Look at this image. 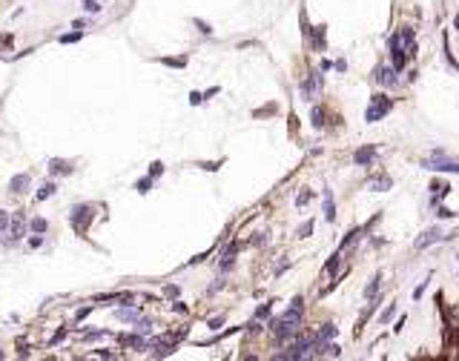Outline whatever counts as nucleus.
Masks as SVG:
<instances>
[{
	"label": "nucleus",
	"mask_w": 459,
	"mask_h": 361,
	"mask_svg": "<svg viewBox=\"0 0 459 361\" xmlns=\"http://www.w3.org/2000/svg\"><path fill=\"white\" fill-rule=\"evenodd\" d=\"M152 184H155V178H152V175H144V178H138V181H135V192H138V195H150Z\"/></svg>",
	"instance_id": "nucleus-24"
},
{
	"label": "nucleus",
	"mask_w": 459,
	"mask_h": 361,
	"mask_svg": "<svg viewBox=\"0 0 459 361\" xmlns=\"http://www.w3.org/2000/svg\"><path fill=\"white\" fill-rule=\"evenodd\" d=\"M69 330H72V327H61V330H58V333H55L52 338H49V347H58V344H61L63 338H66V335H69Z\"/></svg>",
	"instance_id": "nucleus-30"
},
{
	"label": "nucleus",
	"mask_w": 459,
	"mask_h": 361,
	"mask_svg": "<svg viewBox=\"0 0 459 361\" xmlns=\"http://www.w3.org/2000/svg\"><path fill=\"white\" fill-rule=\"evenodd\" d=\"M115 318H118V321H124V324H135V321L141 318V307H135V304L118 307V310H115Z\"/></svg>",
	"instance_id": "nucleus-14"
},
{
	"label": "nucleus",
	"mask_w": 459,
	"mask_h": 361,
	"mask_svg": "<svg viewBox=\"0 0 459 361\" xmlns=\"http://www.w3.org/2000/svg\"><path fill=\"white\" fill-rule=\"evenodd\" d=\"M118 344H121L124 350H147V347H150V341H147L138 330H135V333H118Z\"/></svg>",
	"instance_id": "nucleus-6"
},
{
	"label": "nucleus",
	"mask_w": 459,
	"mask_h": 361,
	"mask_svg": "<svg viewBox=\"0 0 459 361\" xmlns=\"http://www.w3.org/2000/svg\"><path fill=\"white\" fill-rule=\"evenodd\" d=\"M29 186H32V175L29 172H20V175H12L9 181V192L12 195H26Z\"/></svg>",
	"instance_id": "nucleus-12"
},
{
	"label": "nucleus",
	"mask_w": 459,
	"mask_h": 361,
	"mask_svg": "<svg viewBox=\"0 0 459 361\" xmlns=\"http://www.w3.org/2000/svg\"><path fill=\"white\" fill-rule=\"evenodd\" d=\"M339 267H342V249H336L333 255L327 258L325 261V267H322V270H325V275H333V278H339Z\"/></svg>",
	"instance_id": "nucleus-16"
},
{
	"label": "nucleus",
	"mask_w": 459,
	"mask_h": 361,
	"mask_svg": "<svg viewBox=\"0 0 459 361\" xmlns=\"http://www.w3.org/2000/svg\"><path fill=\"white\" fill-rule=\"evenodd\" d=\"M279 112V106L276 104H267V106H261V109H256V112H253V118H267V115H276Z\"/></svg>",
	"instance_id": "nucleus-32"
},
{
	"label": "nucleus",
	"mask_w": 459,
	"mask_h": 361,
	"mask_svg": "<svg viewBox=\"0 0 459 361\" xmlns=\"http://www.w3.org/2000/svg\"><path fill=\"white\" fill-rule=\"evenodd\" d=\"M419 167L428 169V172H456L459 175V158H450L445 149H433Z\"/></svg>",
	"instance_id": "nucleus-3"
},
{
	"label": "nucleus",
	"mask_w": 459,
	"mask_h": 361,
	"mask_svg": "<svg viewBox=\"0 0 459 361\" xmlns=\"http://www.w3.org/2000/svg\"><path fill=\"white\" fill-rule=\"evenodd\" d=\"M362 232H364V227H356V229H350V232H347V235L342 238V244H339V249H350L356 244V241H359V238H362Z\"/></svg>",
	"instance_id": "nucleus-20"
},
{
	"label": "nucleus",
	"mask_w": 459,
	"mask_h": 361,
	"mask_svg": "<svg viewBox=\"0 0 459 361\" xmlns=\"http://www.w3.org/2000/svg\"><path fill=\"white\" fill-rule=\"evenodd\" d=\"M453 29H459V12L453 15Z\"/></svg>",
	"instance_id": "nucleus-53"
},
{
	"label": "nucleus",
	"mask_w": 459,
	"mask_h": 361,
	"mask_svg": "<svg viewBox=\"0 0 459 361\" xmlns=\"http://www.w3.org/2000/svg\"><path fill=\"white\" fill-rule=\"evenodd\" d=\"M172 313H181V316H184V313H187V304L175 298V301H172Z\"/></svg>",
	"instance_id": "nucleus-43"
},
{
	"label": "nucleus",
	"mask_w": 459,
	"mask_h": 361,
	"mask_svg": "<svg viewBox=\"0 0 459 361\" xmlns=\"http://www.w3.org/2000/svg\"><path fill=\"white\" fill-rule=\"evenodd\" d=\"M80 37H83V32H80V29H75V32H66V35L58 37V43H78Z\"/></svg>",
	"instance_id": "nucleus-28"
},
{
	"label": "nucleus",
	"mask_w": 459,
	"mask_h": 361,
	"mask_svg": "<svg viewBox=\"0 0 459 361\" xmlns=\"http://www.w3.org/2000/svg\"><path fill=\"white\" fill-rule=\"evenodd\" d=\"M333 69H336V72H347V61H336V63H333Z\"/></svg>",
	"instance_id": "nucleus-48"
},
{
	"label": "nucleus",
	"mask_w": 459,
	"mask_h": 361,
	"mask_svg": "<svg viewBox=\"0 0 459 361\" xmlns=\"http://www.w3.org/2000/svg\"><path fill=\"white\" fill-rule=\"evenodd\" d=\"M322 201H325V221L333 224L336 221V201H333V192L330 189H322Z\"/></svg>",
	"instance_id": "nucleus-17"
},
{
	"label": "nucleus",
	"mask_w": 459,
	"mask_h": 361,
	"mask_svg": "<svg viewBox=\"0 0 459 361\" xmlns=\"http://www.w3.org/2000/svg\"><path fill=\"white\" fill-rule=\"evenodd\" d=\"M29 232H37V235H46L49 232V221L40 218V215H35V218H29Z\"/></svg>",
	"instance_id": "nucleus-22"
},
{
	"label": "nucleus",
	"mask_w": 459,
	"mask_h": 361,
	"mask_svg": "<svg viewBox=\"0 0 459 361\" xmlns=\"http://www.w3.org/2000/svg\"><path fill=\"white\" fill-rule=\"evenodd\" d=\"M307 43H310L313 52H325V49H327V26H325V23H318V26L310 29Z\"/></svg>",
	"instance_id": "nucleus-8"
},
{
	"label": "nucleus",
	"mask_w": 459,
	"mask_h": 361,
	"mask_svg": "<svg viewBox=\"0 0 459 361\" xmlns=\"http://www.w3.org/2000/svg\"><path fill=\"white\" fill-rule=\"evenodd\" d=\"M376 158H379V152H376V146H373V143H368V146H359V149L353 152V164H356V167H373V164H376Z\"/></svg>",
	"instance_id": "nucleus-7"
},
{
	"label": "nucleus",
	"mask_w": 459,
	"mask_h": 361,
	"mask_svg": "<svg viewBox=\"0 0 459 361\" xmlns=\"http://www.w3.org/2000/svg\"><path fill=\"white\" fill-rule=\"evenodd\" d=\"M310 124H313V129H325V126H327V115H325V109H322V106L313 104V112H310Z\"/></svg>",
	"instance_id": "nucleus-19"
},
{
	"label": "nucleus",
	"mask_w": 459,
	"mask_h": 361,
	"mask_svg": "<svg viewBox=\"0 0 459 361\" xmlns=\"http://www.w3.org/2000/svg\"><path fill=\"white\" fill-rule=\"evenodd\" d=\"M368 186H371L373 192H388L390 186H393V178H390L388 172H373V175H368Z\"/></svg>",
	"instance_id": "nucleus-11"
},
{
	"label": "nucleus",
	"mask_w": 459,
	"mask_h": 361,
	"mask_svg": "<svg viewBox=\"0 0 459 361\" xmlns=\"http://www.w3.org/2000/svg\"><path fill=\"white\" fill-rule=\"evenodd\" d=\"M221 324H224V316H218V318H210V321H207V327H210V330H218Z\"/></svg>",
	"instance_id": "nucleus-44"
},
{
	"label": "nucleus",
	"mask_w": 459,
	"mask_h": 361,
	"mask_svg": "<svg viewBox=\"0 0 459 361\" xmlns=\"http://www.w3.org/2000/svg\"><path fill=\"white\" fill-rule=\"evenodd\" d=\"M101 9H104L101 0H83V12H86V15H98Z\"/></svg>",
	"instance_id": "nucleus-33"
},
{
	"label": "nucleus",
	"mask_w": 459,
	"mask_h": 361,
	"mask_svg": "<svg viewBox=\"0 0 459 361\" xmlns=\"http://www.w3.org/2000/svg\"><path fill=\"white\" fill-rule=\"evenodd\" d=\"M425 287H428V284H419V287H416V290H414V298H422V292H425Z\"/></svg>",
	"instance_id": "nucleus-49"
},
{
	"label": "nucleus",
	"mask_w": 459,
	"mask_h": 361,
	"mask_svg": "<svg viewBox=\"0 0 459 361\" xmlns=\"http://www.w3.org/2000/svg\"><path fill=\"white\" fill-rule=\"evenodd\" d=\"M190 104H193V106L204 104V92H190Z\"/></svg>",
	"instance_id": "nucleus-41"
},
{
	"label": "nucleus",
	"mask_w": 459,
	"mask_h": 361,
	"mask_svg": "<svg viewBox=\"0 0 459 361\" xmlns=\"http://www.w3.org/2000/svg\"><path fill=\"white\" fill-rule=\"evenodd\" d=\"M218 92H221V86H210L207 92H204V100H207V97H212V95H218Z\"/></svg>",
	"instance_id": "nucleus-47"
},
{
	"label": "nucleus",
	"mask_w": 459,
	"mask_h": 361,
	"mask_svg": "<svg viewBox=\"0 0 459 361\" xmlns=\"http://www.w3.org/2000/svg\"><path fill=\"white\" fill-rule=\"evenodd\" d=\"M164 295H167V298H169V301H175V298H178V295H181V290H178L175 284H167V287H164Z\"/></svg>",
	"instance_id": "nucleus-37"
},
{
	"label": "nucleus",
	"mask_w": 459,
	"mask_h": 361,
	"mask_svg": "<svg viewBox=\"0 0 459 361\" xmlns=\"http://www.w3.org/2000/svg\"><path fill=\"white\" fill-rule=\"evenodd\" d=\"M453 215H456V212H453V210H448V207H442V203L436 207V218H439V221H450Z\"/></svg>",
	"instance_id": "nucleus-35"
},
{
	"label": "nucleus",
	"mask_w": 459,
	"mask_h": 361,
	"mask_svg": "<svg viewBox=\"0 0 459 361\" xmlns=\"http://www.w3.org/2000/svg\"><path fill=\"white\" fill-rule=\"evenodd\" d=\"M313 227H316V221H313V218H310V221H304V224H301V227L296 229V235H299V238H310Z\"/></svg>",
	"instance_id": "nucleus-31"
},
{
	"label": "nucleus",
	"mask_w": 459,
	"mask_h": 361,
	"mask_svg": "<svg viewBox=\"0 0 459 361\" xmlns=\"http://www.w3.org/2000/svg\"><path fill=\"white\" fill-rule=\"evenodd\" d=\"M390 109H393V100H390L385 92H376V95H371V100H368L364 121H368V124H379L385 115H390Z\"/></svg>",
	"instance_id": "nucleus-4"
},
{
	"label": "nucleus",
	"mask_w": 459,
	"mask_h": 361,
	"mask_svg": "<svg viewBox=\"0 0 459 361\" xmlns=\"http://www.w3.org/2000/svg\"><path fill=\"white\" fill-rule=\"evenodd\" d=\"M414 52H416V29L414 26H399L396 32H390V35H388L390 66H393L396 72L405 69Z\"/></svg>",
	"instance_id": "nucleus-1"
},
{
	"label": "nucleus",
	"mask_w": 459,
	"mask_h": 361,
	"mask_svg": "<svg viewBox=\"0 0 459 361\" xmlns=\"http://www.w3.org/2000/svg\"><path fill=\"white\" fill-rule=\"evenodd\" d=\"M322 86H325L322 69H318V72H310L307 78L299 83V89H301V95H304V100H310V104H316V97H318V92H322Z\"/></svg>",
	"instance_id": "nucleus-5"
},
{
	"label": "nucleus",
	"mask_w": 459,
	"mask_h": 361,
	"mask_svg": "<svg viewBox=\"0 0 459 361\" xmlns=\"http://www.w3.org/2000/svg\"><path fill=\"white\" fill-rule=\"evenodd\" d=\"M72 29H80V32H83V29H86V20H75V23H72Z\"/></svg>",
	"instance_id": "nucleus-50"
},
{
	"label": "nucleus",
	"mask_w": 459,
	"mask_h": 361,
	"mask_svg": "<svg viewBox=\"0 0 459 361\" xmlns=\"http://www.w3.org/2000/svg\"><path fill=\"white\" fill-rule=\"evenodd\" d=\"M456 258H459V252H456Z\"/></svg>",
	"instance_id": "nucleus-55"
},
{
	"label": "nucleus",
	"mask_w": 459,
	"mask_h": 361,
	"mask_svg": "<svg viewBox=\"0 0 459 361\" xmlns=\"http://www.w3.org/2000/svg\"><path fill=\"white\" fill-rule=\"evenodd\" d=\"M287 270H290V261H284V264H279V267H276V278H279L282 273H287Z\"/></svg>",
	"instance_id": "nucleus-46"
},
{
	"label": "nucleus",
	"mask_w": 459,
	"mask_h": 361,
	"mask_svg": "<svg viewBox=\"0 0 459 361\" xmlns=\"http://www.w3.org/2000/svg\"><path fill=\"white\" fill-rule=\"evenodd\" d=\"M104 335H109V330H86V333H80V341L92 344V341H98V338H104Z\"/></svg>",
	"instance_id": "nucleus-27"
},
{
	"label": "nucleus",
	"mask_w": 459,
	"mask_h": 361,
	"mask_svg": "<svg viewBox=\"0 0 459 361\" xmlns=\"http://www.w3.org/2000/svg\"><path fill=\"white\" fill-rule=\"evenodd\" d=\"M95 210H98V203H75L69 210V227L75 235H80V238L89 235V227H92V221L98 215Z\"/></svg>",
	"instance_id": "nucleus-2"
},
{
	"label": "nucleus",
	"mask_w": 459,
	"mask_h": 361,
	"mask_svg": "<svg viewBox=\"0 0 459 361\" xmlns=\"http://www.w3.org/2000/svg\"><path fill=\"white\" fill-rule=\"evenodd\" d=\"M0 358H6V352H3V350H0Z\"/></svg>",
	"instance_id": "nucleus-54"
},
{
	"label": "nucleus",
	"mask_w": 459,
	"mask_h": 361,
	"mask_svg": "<svg viewBox=\"0 0 459 361\" xmlns=\"http://www.w3.org/2000/svg\"><path fill=\"white\" fill-rule=\"evenodd\" d=\"M379 287H382V273H376L371 281H368V287H364V298L368 301L376 298V295H379Z\"/></svg>",
	"instance_id": "nucleus-23"
},
{
	"label": "nucleus",
	"mask_w": 459,
	"mask_h": 361,
	"mask_svg": "<svg viewBox=\"0 0 459 361\" xmlns=\"http://www.w3.org/2000/svg\"><path fill=\"white\" fill-rule=\"evenodd\" d=\"M402 327H405V316H402V318L396 321V327H393V333H402Z\"/></svg>",
	"instance_id": "nucleus-51"
},
{
	"label": "nucleus",
	"mask_w": 459,
	"mask_h": 361,
	"mask_svg": "<svg viewBox=\"0 0 459 361\" xmlns=\"http://www.w3.org/2000/svg\"><path fill=\"white\" fill-rule=\"evenodd\" d=\"M318 69L327 72V69H333V63H330V61H322V63H318Z\"/></svg>",
	"instance_id": "nucleus-52"
},
{
	"label": "nucleus",
	"mask_w": 459,
	"mask_h": 361,
	"mask_svg": "<svg viewBox=\"0 0 459 361\" xmlns=\"http://www.w3.org/2000/svg\"><path fill=\"white\" fill-rule=\"evenodd\" d=\"M239 249H241L239 241H233V244H227V247L221 249V261H218V270H221V273L233 270V264H236V255H239Z\"/></svg>",
	"instance_id": "nucleus-9"
},
{
	"label": "nucleus",
	"mask_w": 459,
	"mask_h": 361,
	"mask_svg": "<svg viewBox=\"0 0 459 361\" xmlns=\"http://www.w3.org/2000/svg\"><path fill=\"white\" fill-rule=\"evenodd\" d=\"M336 335H339V327H336V324H322L316 330V338H318V341H333Z\"/></svg>",
	"instance_id": "nucleus-21"
},
{
	"label": "nucleus",
	"mask_w": 459,
	"mask_h": 361,
	"mask_svg": "<svg viewBox=\"0 0 459 361\" xmlns=\"http://www.w3.org/2000/svg\"><path fill=\"white\" fill-rule=\"evenodd\" d=\"M158 63H164V66H169V69H184L187 55H178V58H158Z\"/></svg>",
	"instance_id": "nucleus-25"
},
{
	"label": "nucleus",
	"mask_w": 459,
	"mask_h": 361,
	"mask_svg": "<svg viewBox=\"0 0 459 361\" xmlns=\"http://www.w3.org/2000/svg\"><path fill=\"white\" fill-rule=\"evenodd\" d=\"M442 238H445V235H442V229L439 227H431V229H425V232H422V238H416L414 247L416 249H425V247H431L433 241H442Z\"/></svg>",
	"instance_id": "nucleus-15"
},
{
	"label": "nucleus",
	"mask_w": 459,
	"mask_h": 361,
	"mask_svg": "<svg viewBox=\"0 0 459 361\" xmlns=\"http://www.w3.org/2000/svg\"><path fill=\"white\" fill-rule=\"evenodd\" d=\"M147 175L161 178V175H164V164H161V161H152V164H150V169H147Z\"/></svg>",
	"instance_id": "nucleus-34"
},
{
	"label": "nucleus",
	"mask_w": 459,
	"mask_h": 361,
	"mask_svg": "<svg viewBox=\"0 0 459 361\" xmlns=\"http://www.w3.org/2000/svg\"><path fill=\"white\" fill-rule=\"evenodd\" d=\"M273 304H276V301H264V304H258L256 313H253V318H256V321H264V318H270V313H273Z\"/></svg>",
	"instance_id": "nucleus-26"
},
{
	"label": "nucleus",
	"mask_w": 459,
	"mask_h": 361,
	"mask_svg": "<svg viewBox=\"0 0 459 361\" xmlns=\"http://www.w3.org/2000/svg\"><path fill=\"white\" fill-rule=\"evenodd\" d=\"M75 172V161H66V158H52L49 161V175L58 178V175H72Z\"/></svg>",
	"instance_id": "nucleus-13"
},
{
	"label": "nucleus",
	"mask_w": 459,
	"mask_h": 361,
	"mask_svg": "<svg viewBox=\"0 0 459 361\" xmlns=\"http://www.w3.org/2000/svg\"><path fill=\"white\" fill-rule=\"evenodd\" d=\"M40 247H43V235L32 232V238H29V249H40Z\"/></svg>",
	"instance_id": "nucleus-39"
},
{
	"label": "nucleus",
	"mask_w": 459,
	"mask_h": 361,
	"mask_svg": "<svg viewBox=\"0 0 459 361\" xmlns=\"http://www.w3.org/2000/svg\"><path fill=\"white\" fill-rule=\"evenodd\" d=\"M396 316V304H388V307L382 310V316H379V324H390V318Z\"/></svg>",
	"instance_id": "nucleus-29"
},
{
	"label": "nucleus",
	"mask_w": 459,
	"mask_h": 361,
	"mask_svg": "<svg viewBox=\"0 0 459 361\" xmlns=\"http://www.w3.org/2000/svg\"><path fill=\"white\" fill-rule=\"evenodd\" d=\"M373 80H376L379 86H393V83H396V69L388 66V63H379L376 72H373Z\"/></svg>",
	"instance_id": "nucleus-10"
},
{
	"label": "nucleus",
	"mask_w": 459,
	"mask_h": 361,
	"mask_svg": "<svg viewBox=\"0 0 459 361\" xmlns=\"http://www.w3.org/2000/svg\"><path fill=\"white\" fill-rule=\"evenodd\" d=\"M310 198H313L310 192H301L299 198H296V203H299V207H304V203H310Z\"/></svg>",
	"instance_id": "nucleus-45"
},
{
	"label": "nucleus",
	"mask_w": 459,
	"mask_h": 361,
	"mask_svg": "<svg viewBox=\"0 0 459 361\" xmlns=\"http://www.w3.org/2000/svg\"><path fill=\"white\" fill-rule=\"evenodd\" d=\"M52 195H58V184H55V181H46V184H43V186H40V189L35 192V203H43V201H49Z\"/></svg>",
	"instance_id": "nucleus-18"
},
{
	"label": "nucleus",
	"mask_w": 459,
	"mask_h": 361,
	"mask_svg": "<svg viewBox=\"0 0 459 361\" xmlns=\"http://www.w3.org/2000/svg\"><path fill=\"white\" fill-rule=\"evenodd\" d=\"M193 23H195V26H198V32H201V35H207V37H210V35H212V26H210V23H204V20H201V18H195V20H193Z\"/></svg>",
	"instance_id": "nucleus-36"
},
{
	"label": "nucleus",
	"mask_w": 459,
	"mask_h": 361,
	"mask_svg": "<svg viewBox=\"0 0 459 361\" xmlns=\"http://www.w3.org/2000/svg\"><path fill=\"white\" fill-rule=\"evenodd\" d=\"M9 221H12V212L0 210V232H6V229H9Z\"/></svg>",
	"instance_id": "nucleus-38"
},
{
	"label": "nucleus",
	"mask_w": 459,
	"mask_h": 361,
	"mask_svg": "<svg viewBox=\"0 0 459 361\" xmlns=\"http://www.w3.org/2000/svg\"><path fill=\"white\" fill-rule=\"evenodd\" d=\"M198 167H201V169H207V172H215V169L221 167V161H201Z\"/></svg>",
	"instance_id": "nucleus-40"
},
{
	"label": "nucleus",
	"mask_w": 459,
	"mask_h": 361,
	"mask_svg": "<svg viewBox=\"0 0 459 361\" xmlns=\"http://www.w3.org/2000/svg\"><path fill=\"white\" fill-rule=\"evenodd\" d=\"M327 355L339 358V355H342V347H339V344H327Z\"/></svg>",
	"instance_id": "nucleus-42"
}]
</instances>
